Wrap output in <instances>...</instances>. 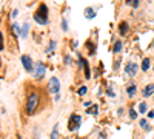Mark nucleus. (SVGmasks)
Wrapping results in <instances>:
<instances>
[{
	"instance_id": "1",
	"label": "nucleus",
	"mask_w": 154,
	"mask_h": 139,
	"mask_svg": "<svg viewBox=\"0 0 154 139\" xmlns=\"http://www.w3.org/2000/svg\"><path fill=\"white\" fill-rule=\"evenodd\" d=\"M34 20H37V23H40V25H45L48 22V8H46L45 3H42L40 6H38V9L35 11Z\"/></svg>"
},
{
	"instance_id": "2",
	"label": "nucleus",
	"mask_w": 154,
	"mask_h": 139,
	"mask_svg": "<svg viewBox=\"0 0 154 139\" xmlns=\"http://www.w3.org/2000/svg\"><path fill=\"white\" fill-rule=\"evenodd\" d=\"M37 107H38V94L31 93L26 99V113L28 115H32V113L37 110Z\"/></svg>"
},
{
	"instance_id": "3",
	"label": "nucleus",
	"mask_w": 154,
	"mask_h": 139,
	"mask_svg": "<svg viewBox=\"0 0 154 139\" xmlns=\"http://www.w3.org/2000/svg\"><path fill=\"white\" fill-rule=\"evenodd\" d=\"M80 122H82V118L79 115H71V118L68 119V130L69 131H75L77 128L80 127Z\"/></svg>"
},
{
	"instance_id": "4",
	"label": "nucleus",
	"mask_w": 154,
	"mask_h": 139,
	"mask_svg": "<svg viewBox=\"0 0 154 139\" xmlns=\"http://www.w3.org/2000/svg\"><path fill=\"white\" fill-rule=\"evenodd\" d=\"M48 88H49V91L53 93V94L59 93V90H60V82H59V79L53 77V79L49 81V84H48Z\"/></svg>"
},
{
	"instance_id": "5",
	"label": "nucleus",
	"mask_w": 154,
	"mask_h": 139,
	"mask_svg": "<svg viewBox=\"0 0 154 139\" xmlns=\"http://www.w3.org/2000/svg\"><path fill=\"white\" fill-rule=\"evenodd\" d=\"M125 71H126V74H128V76H131V77H133V76H136V74H137L139 67L134 64V62H130V64H128V65L125 67Z\"/></svg>"
},
{
	"instance_id": "6",
	"label": "nucleus",
	"mask_w": 154,
	"mask_h": 139,
	"mask_svg": "<svg viewBox=\"0 0 154 139\" xmlns=\"http://www.w3.org/2000/svg\"><path fill=\"white\" fill-rule=\"evenodd\" d=\"M22 64H23L25 70H26V71H29V73L34 70V67H32V62H31V57H29V56H26V54H25V56H22Z\"/></svg>"
},
{
	"instance_id": "7",
	"label": "nucleus",
	"mask_w": 154,
	"mask_h": 139,
	"mask_svg": "<svg viewBox=\"0 0 154 139\" xmlns=\"http://www.w3.org/2000/svg\"><path fill=\"white\" fill-rule=\"evenodd\" d=\"M43 74H45V65L42 64V62H38V64L35 65V71H34V76H35V77H42Z\"/></svg>"
},
{
	"instance_id": "8",
	"label": "nucleus",
	"mask_w": 154,
	"mask_h": 139,
	"mask_svg": "<svg viewBox=\"0 0 154 139\" xmlns=\"http://www.w3.org/2000/svg\"><path fill=\"white\" fill-rule=\"evenodd\" d=\"M152 93H154V84H149V85H146V87L143 88V91H142V94H143L145 97H149Z\"/></svg>"
},
{
	"instance_id": "9",
	"label": "nucleus",
	"mask_w": 154,
	"mask_h": 139,
	"mask_svg": "<svg viewBox=\"0 0 154 139\" xmlns=\"http://www.w3.org/2000/svg\"><path fill=\"white\" fill-rule=\"evenodd\" d=\"M79 62L83 65V70H85V77L86 79H89L91 77V73H89V67H88V62L85 60V59H79Z\"/></svg>"
},
{
	"instance_id": "10",
	"label": "nucleus",
	"mask_w": 154,
	"mask_h": 139,
	"mask_svg": "<svg viewBox=\"0 0 154 139\" xmlns=\"http://www.w3.org/2000/svg\"><path fill=\"white\" fill-rule=\"evenodd\" d=\"M119 33H120L122 36H125V34L128 33V23H126V22H122V23L119 25Z\"/></svg>"
},
{
	"instance_id": "11",
	"label": "nucleus",
	"mask_w": 154,
	"mask_h": 139,
	"mask_svg": "<svg viewBox=\"0 0 154 139\" xmlns=\"http://www.w3.org/2000/svg\"><path fill=\"white\" fill-rule=\"evenodd\" d=\"M94 16H96V11H94L93 8H86V9H85V17H86V19H93Z\"/></svg>"
},
{
	"instance_id": "12",
	"label": "nucleus",
	"mask_w": 154,
	"mask_h": 139,
	"mask_svg": "<svg viewBox=\"0 0 154 139\" xmlns=\"http://www.w3.org/2000/svg\"><path fill=\"white\" fill-rule=\"evenodd\" d=\"M136 91H137L136 85H130V87L126 88V93H128V96H130V97H133V96L136 94Z\"/></svg>"
},
{
	"instance_id": "13",
	"label": "nucleus",
	"mask_w": 154,
	"mask_h": 139,
	"mask_svg": "<svg viewBox=\"0 0 154 139\" xmlns=\"http://www.w3.org/2000/svg\"><path fill=\"white\" fill-rule=\"evenodd\" d=\"M51 139H59V127H57V124L54 125V128H53V133H51Z\"/></svg>"
},
{
	"instance_id": "14",
	"label": "nucleus",
	"mask_w": 154,
	"mask_h": 139,
	"mask_svg": "<svg viewBox=\"0 0 154 139\" xmlns=\"http://www.w3.org/2000/svg\"><path fill=\"white\" fill-rule=\"evenodd\" d=\"M149 68V59L148 57H145L143 59V62H142V71H146Z\"/></svg>"
},
{
	"instance_id": "15",
	"label": "nucleus",
	"mask_w": 154,
	"mask_h": 139,
	"mask_svg": "<svg viewBox=\"0 0 154 139\" xmlns=\"http://www.w3.org/2000/svg\"><path fill=\"white\" fill-rule=\"evenodd\" d=\"M137 107H139V111L142 113V115H143V113H146V104L145 102H140Z\"/></svg>"
},
{
	"instance_id": "16",
	"label": "nucleus",
	"mask_w": 154,
	"mask_h": 139,
	"mask_svg": "<svg viewBox=\"0 0 154 139\" xmlns=\"http://www.w3.org/2000/svg\"><path fill=\"white\" fill-rule=\"evenodd\" d=\"M140 127H143L145 130H151V127H149V125H148V122H146V119H142V121H140Z\"/></svg>"
},
{
	"instance_id": "17",
	"label": "nucleus",
	"mask_w": 154,
	"mask_h": 139,
	"mask_svg": "<svg viewBox=\"0 0 154 139\" xmlns=\"http://www.w3.org/2000/svg\"><path fill=\"white\" fill-rule=\"evenodd\" d=\"M122 49V42H116L114 43V53H119Z\"/></svg>"
},
{
	"instance_id": "18",
	"label": "nucleus",
	"mask_w": 154,
	"mask_h": 139,
	"mask_svg": "<svg viewBox=\"0 0 154 139\" xmlns=\"http://www.w3.org/2000/svg\"><path fill=\"white\" fill-rule=\"evenodd\" d=\"M126 3H128V5H131L133 8H137V6H139V0H131V2H130V0H128Z\"/></svg>"
},
{
	"instance_id": "19",
	"label": "nucleus",
	"mask_w": 154,
	"mask_h": 139,
	"mask_svg": "<svg viewBox=\"0 0 154 139\" xmlns=\"http://www.w3.org/2000/svg\"><path fill=\"white\" fill-rule=\"evenodd\" d=\"M88 113L89 115H97V107L93 105V108H88Z\"/></svg>"
},
{
	"instance_id": "20",
	"label": "nucleus",
	"mask_w": 154,
	"mask_h": 139,
	"mask_svg": "<svg viewBox=\"0 0 154 139\" xmlns=\"http://www.w3.org/2000/svg\"><path fill=\"white\" fill-rule=\"evenodd\" d=\"M130 116H131V119H136V118H137V113H136L133 108H130Z\"/></svg>"
},
{
	"instance_id": "21",
	"label": "nucleus",
	"mask_w": 154,
	"mask_h": 139,
	"mask_svg": "<svg viewBox=\"0 0 154 139\" xmlns=\"http://www.w3.org/2000/svg\"><path fill=\"white\" fill-rule=\"evenodd\" d=\"M86 93V87H82V88H79V94L82 96V94H85Z\"/></svg>"
},
{
	"instance_id": "22",
	"label": "nucleus",
	"mask_w": 154,
	"mask_h": 139,
	"mask_svg": "<svg viewBox=\"0 0 154 139\" xmlns=\"http://www.w3.org/2000/svg\"><path fill=\"white\" fill-rule=\"evenodd\" d=\"M26 33H28V25H25V28H23V33H22V36L25 37V36H26Z\"/></svg>"
},
{
	"instance_id": "23",
	"label": "nucleus",
	"mask_w": 154,
	"mask_h": 139,
	"mask_svg": "<svg viewBox=\"0 0 154 139\" xmlns=\"http://www.w3.org/2000/svg\"><path fill=\"white\" fill-rule=\"evenodd\" d=\"M148 118H154V110H152V111H149V113H148Z\"/></svg>"
},
{
	"instance_id": "24",
	"label": "nucleus",
	"mask_w": 154,
	"mask_h": 139,
	"mask_svg": "<svg viewBox=\"0 0 154 139\" xmlns=\"http://www.w3.org/2000/svg\"><path fill=\"white\" fill-rule=\"evenodd\" d=\"M151 46H154V40H152V42H151Z\"/></svg>"
},
{
	"instance_id": "25",
	"label": "nucleus",
	"mask_w": 154,
	"mask_h": 139,
	"mask_svg": "<svg viewBox=\"0 0 154 139\" xmlns=\"http://www.w3.org/2000/svg\"><path fill=\"white\" fill-rule=\"evenodd\" d=\"M17 139H20V137H17Z\"/></svg>"
}]
</instances>
